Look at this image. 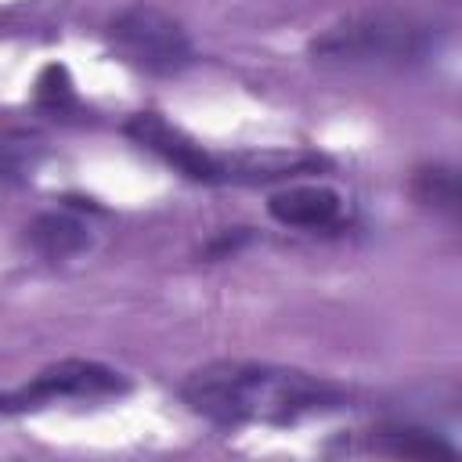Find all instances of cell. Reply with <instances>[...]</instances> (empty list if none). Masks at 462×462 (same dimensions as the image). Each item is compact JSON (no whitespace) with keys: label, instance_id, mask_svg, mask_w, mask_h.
<instances>
[{"label":"cell","instance_id":"6da1fadb","mask_svg":"<svg viewBox=\"0 0 462 462\" xmlns=\"http://www.w3.org/2000/svg\"><path fill=\"white\" fill-rule=\"evenodd\" d=\"M180 401L213 426H292L307 415L336 411L346 390L328 379L289 365L267 361H213L180 383Z\"/></svg>","mask_w":462,"mask_h":462},{"label":"cell","instance_id":"7a4b0ae2","mask_svg":"<svg viewBox=\"0 0 462 462\" xmlns=\"http://www.w3.org/2000/svg\"><path fill=\"white\" fill-rule=\"evenodd\" d=\"M437 51V29L408 11H361L321 29L310 40V54L321 61L350 65H415Z\"/></svg>","mask_w":462,"mask_h":462},{"label":"cell","instance_id":"3957f363","mask_svg":"<svg viewBox=\"0 0 462 462\" xmlns=\"http://www.w3.org/2000/svg\"><path fill=\"white\" fill-rule=\"evenodd\" d=\"M105 36L119 61H126L148 76H173V72L188 69L195 58L184 25L152 4L123 7L108 22Z\"/></svg>","mask_w":462,"mask_h":462},{"label":"cell","instance_id":"277c9868","mask_svg":"<svg viewBox=\"0 0 462 462\" xmlns=\"http://www.w3.org/2000/svg\"><path fill=\"white\" fill-rule=\"evenodd\" d=\"M130 390V379L101 361H58L36 372L29 383L4 390L0 393V415H18V411H36L54 401H105L119 397Z\"/></svg>","mask_w":462,"mask_h":462},{"label":"cell","instance_id":"5b68a950","mask_svg":"<svg viewBox=\"0 0 462 462\" xmlns=\"http://www.w3.org/2000/svg\"><path fill=\"white\" fill-rule=\"evenodd\" d=\"M123 134L195 184H231V155L209 152L202 141H195L188 130H180L177 123H170L159 112L130 116Z\"/></svg>","mask_w":462,"mask_h":462},{"label":"cell","instance_id":"8992f818","mask_svg":"<svg viewBox=\"0 0 462 462\" xmlns=\"http://www.w3.org/2000/svg\"><path fill=\"white\" fill-rule=\"evenodd\" d=\"M267 213L282 227L307 231V235H328L350 224L346 199L328 184H289L267 199Z\"/></svg>","mask_w":462,"mask_h":462},{"label":"cell","instance_id":"52a82bcc","mask_svg":"<svg viewBox=\"0 0 462 462\" xmlns=\"http://www.w3.org/2000/svg\"><path fill=\"white\" fill-rule=\"evenodd\" d=\"M25 242L43 260H69L90 245V224H83L76 213L47 209L25 224Z\"/></svg>","mask_w":462,"mask_h":462},{"label":"cell","instance_id":"ba28073f","mask_svg":"<svg viewBox=\"0 0 462 462\" xmlns=\"http://www.w3.org/2000/svg\"><path fill=\"white\" fill-rule=\"evenodd\" d=\"M372 448L397 455V458H455L458 455L448 440H440L437 433L419 430V426H386L372 437Z\"/></svg>","mask_w":462,"mask_h":462},{"label":"cell","instance_id":"9c48e42d","mask_svg":"<svg viewBox=\"0 0 462 462\" xmlns=\"http://www.w3.org/2000/svg\"><path fill=\"white\" fill-rule=\"evenodd\" d=\"M411 195L419 206L444 213V217H455L458 213V173L451 166H440V162L419 166L411 177Z\"/></svg>","mask_w":462,"mask_h":462},{"label":"cell","instance_id":"30bf717a","mask_svg":"<svg viewBox=\"0 0 462 462\" xmlns=\"http://www.w3.org/2000/svg\"><path fill=\"white\" fill-rule=\"evenodd\" d=\"M36 105L51 116H65L76 108V87L65 65H47L36 79Z\"/></svg>","mask_w":462,"mask_h":462},{"label":"cell","instance_id":"8fae6325","mask_svg":"<svg viewBox=\"0 0 462 462\" xmlns=\"http://www.w3.org/2000/svg\"><path fill=\"white\" fill-rule=\"evenodd\" d=\"M22 173H25V155H22L14 144L0 141V184H11V180H18Z\"/></svg>","mask_w":462,"mask_h":462}]
</instances>
